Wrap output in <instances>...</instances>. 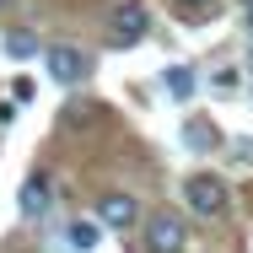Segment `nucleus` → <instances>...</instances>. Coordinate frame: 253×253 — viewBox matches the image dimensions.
<instances>
[{"instance_id": "f257e3e1", "label": "nucleus", "mask_w": 253, "mask_h": 253, "mask_svg": "<svg viewBox=\"0 0 253 253\" xmlns=\"http://www.w3.org/2000/svg\"><path fill=\"white\" fill-rule=\"evenodd\" d=\"M146 248L151 253H183L189 248V226L172 210H151L146 215Z\"/></svg>"}, {"instance_id": "f03ea898", "label": "nucleus", "mask_w": 253, "mask_h": 253, "mask_svg": "<svg viewBox=\"0 0 253 253\" xmlns=\"http://www.w3.org/2000/svg\"><path fill=\"white\" fill-rule=\"evenodd\" d=\"M183 205H189L194 215H221V210H226V183H221L215 172H194V178L183 183Z\"/></svg>"}, {"instance_id": "7ed1b4c3", "label": "nucleus", "mask_w": 253, "mask_h": 253, "mask_svg": "<svg viewBox=\"0 0 253 253\" xmlns=\"http://www.w3.org/2000/svg\"><path fill=\"white\" fill-rule=\"evenodd\" d=\"M43 59H49V76H54V81H65V86L86 81V70H92L86 49H76V43H49V49H43Z\"/></svg>"}, {"instance_id": "20e7f679", "label": "nucleus", "mask_w": 253, "mask_h": 253, "mask_svg": "<svg viewBox=\"0 0 253 253\" xmlns=\"http://www.w3.org/2000/svg\"><path fill=\"white\" fill-rule=\"evenodd\" d=\"M108 38L113 43H135V38H146V5L140 0H113L108 5Z\"/></svg>"}, {"instance_id": "39448f33", "label": "nucleus", "mask_w": 253, "mask_h": 253, "mask_svg": "<svg viewBox=\"0 0 253 253\" xmlns=\"http://www.w3.org/2000/svg\"><path fill=\"white\" fill-rule=\"evenodd\" d=\"M135 200L129 194H102L97 200V221H108V226H135Z\"/></svg>"}, {"instance_id": "423d86ee", "label": "nucleus", "mask_w": 253, "mask_h": 253, "mask_svg": "<svg viewBox=\"0 0 253 253\" xmlns=\"http://www.w3.org/2000/svg\"><path fill=\"white\" fill-rule=\"evenodd\" d=\"M65 129H86V124H97L102 119V102H86V97H76V102H65Z\"/></svg>"}, {"instance_id": "0eeeda50", "label": "nucleus", "mask_w": 253, "mask_h": 253, "mask_svg": "<svg viewBox=\"0 0 253 253\" xmlns=\"http://www.w3.org/2000/svg\"><path fill=\"white\" fill-rule=\"evenodd\" d=\"M22 210H27V215H43V210H49V178L33 172V178L22 183Z\"/></svg>"}, {"instance_id": "6e6552de", "label": "nucleus", "mask_w": 253, "mask_h": 253, "mask_svg": "<svg viewBox=\"0 0 253 253\" xmlns=\"http://www.w3.org/2000/svg\"><path fill=\"white\" fill-rule=\"evenodd\" d=\"M65 237H70V248H76V253H86V248H97L102 226H97V221H70V226H65Z\"/></svg>"}, {"instance_id": "1a4fd4ad", "label": "nucleus", "mask_w": 253, "mask_h": 253, "mask_svg": "<svg viewBox=\"0 0 253 253\" xmlns=\"http://www.w3.org/2000/svg\"><path fill=\"white\" fill-rule=\"evenodd\" d=\"M5 54H11V59H33V54H38V38L16 27V33H5Z\"/></svg>"}, {"instance_id": "9d476101", "label": "nucleus", "mask_w": 253, "mask_h": 253, "mask_svg": "<svg viewBox=\"0 0 253 253\" xmlns=\"http://www.w3.org/2000/svg\"><path fill=\"white\" fill-rule=\"evenodd\" d=\"M167 92L189 97V92H194V70H183V65H178V70H167Z\"/></svg>"}, {"instance_id": "9b49d317", "label": "nucleus", "mask_w": 253, "mask_h": 253, "mask_svg": "<svg viewBox=\"0 0 253 253\" xmlns=\"http://www.w3.org/2000/svg\"><path fill=\"white\" fill-rule=\"evenodd\" d=\"M167 5H172L178 16H189V22H194V16H205V11H210V0H167Z\"/></svg>"}, {"instance_id": "f8f14e48", "label": "nucleus", "mask_w": 253, "mask_h": 253, "mask_svg": "<svg viewBox=\"0 0 253 253\" xmlns=\"http://www.w3.org/2000/svg\"><path fill=\"white\" fill-rule=\"evenodd\" d=\"M248 27H253V11H248Z\"/></svg>"}, {"instance_id": "ddd939ff", "label": "nucleus", "mask_w": 253, "mask_h": 253, "mask_svg": "<svg viewBox=\"0 0 253 253\" xmlns=\"http://www.w3.org/2000/svg\"><path fill=\"white\" fill-rule=\"evenodd\" d=\"M248 65H253V59H248Z\"/></svg>"}]
</instances>
